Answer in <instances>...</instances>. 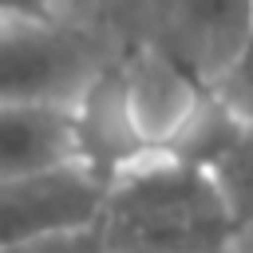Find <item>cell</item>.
<instances>
[{
    "mask_svg": "<svg viewBox=\"0 0 253 253\" xmlns=\"http://www.w3.org/2000/svg\"><path fill=\"white\" fill-rule=\"evenodd\" d=\"M233 233L217 178L166 150H146L107 186V249H225Z\"/></svg>",
    "mask_w": 253,
    "mask_h": 253,
    "instance_id": "cell-1",
    "label": "cell"
},
{
    "mask_svg": "<svg viewBox=\"0 0 253 253\" xmlns=\"http://www.w3.org/2000/svg\"><path fill=\"white\" fill-rule=\"evenodd\" d=\"M107 182L87 162L0 178V249H75L103 241Z\"/></svg>",
    "mask_w": 253,
    "mask_h": 253,
    "instance_id": "cell-2",
    "label": "cell"
},
{
    "mask_svg": "<svg viewBox=\"0 0 253 253\" xmlns=\"http://www.w3.org/2000/svg\"><path fill=\"white\" fill-rule=\"evenodd\" d=\"M111 63L95 28L55 12H0V99L71 103Z\"/></svg>",
    "mask_w": 253,
    "mask_h": 253,
    "instance_id": "cell-3",
    "label": "cell"
},
{
    "mask_svg": "<svg viewBox=\"0 0 253 253\" xmlns=\"http://www.w3.org/2000/svg\"><path fill=\"white\" fill-rule=\"evenodd\" d=\"M154 43L198 83H213L253 36V0H150Z\"/></svg>",
    "mask_w": 253,
    "mask_h": 253,
    "instance_id": "cell-4",
    "label": "cell"
},
{
    "mask_svg": "<svg viewBox=\"0 0 253 253\" xmlns=\"http://www.w3.org/2000/svg\"><path fill=\"white\" fill-rule=\"evenodd\" d=\"M75 134H79V162H87L107 186L119 170L154 150L130 115L119 59H111L75 99Z\"/></svg>",
    "mask_w": 253,
    "mask_h": 253,
    "instance_id": "cell-5",
    "label": "cell"
},
{
    "mask_svg": "<svg viewBox=\"0 0 253 253\" xmlns=\"http://www.w3.org/2000/svg\"><path fill=\"white\" fill-rule=\"evenodd\" d=\"M119 71H123L130 115H134V123L150 146H162L182 126V119L194 111V103L206 95V83H198L154 40H146L130 55H123Z\"/></svg>",
    "mask_w": 253,
    "mask_h": 253,
    "instance_id": "cell-6",
    "label": "cell"
},
{
    "mask_svg": "<svg viewBox=\"0 0 253 253\" xmlns=\"http://www.w3.org/2000/svg\"><path fill=\"white\" fill-rule=\"evenodd\" d=\"M79 158L75 107L47 99H0V178Z\"/></svg>",
    "mask_w": 253,
    "mask_h": 253,
    "instance_id": "cell-7",
    "label": "cell"
},
{
    "mask_svg": "<svg viewBox=\"0 0 253 253\" xmlns=\"http://www.w3.org/2000/svg\"><path fill=\"white\" fill-rule=\"evenodd\" d=\"M245 119L225 103V99H217L210 87H206V95L194 103V111L182 119V126L158 146V150H166V154H174V158H182V162H190V166H202V170H217V162L237 146V138L245 134Z\"/></svg>",
    "mask_w": 253,
    "mask_h": 253,
    "instance_id": "cell-8",
    "label": "cell"
},
{
    "mask_svg": "<svg viewBox=\"0 0 253 253\" xmlns=\"http://www.w3.org/2000/svg\"><path fill=\"white\" fill-rule=\"evenodd\" d=\"M225 202H229V213H233V225L253 217V123L245 126V134L237 138V146L217 162L213 170Z\"/></svg>",
    "mask_w": 253,
    "mask_h": 253,
    "instance_id": "cell-9",
    "label": "cell"
},
{
    "mask_svg": "<svg viewBox=\"0 0 253 253\" xmlns=\"http://www.w3.org/2000/svg\"><path fill=\"white\" fill-rule=\"evenodd\" d=\"M210 91L217 99H225L245 123H253V36L245 40V47L229 59V67L210 83Z\"/></svg>",
    "mask_w": 253,
    "mask_h": 253,
    "instance_id": "cell-10",
    "label": "cell"
},
{
    "mask_svg": "<svg viewBox=\"0 0 253 253\" xmlns=\"http://www.w3.org/2000/svg\"><path fill=\"white\" fill-rule=\"evenodd\" d=\"M225 249H253V217H245V221H237V225H233V233H229Z\"/></svg>",
    "mask_w": 253,
    "mask_h": 253,
    "instance_id": "cell-11",
    "label": "cell"
}]
</instances>
